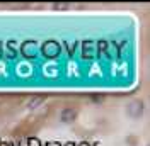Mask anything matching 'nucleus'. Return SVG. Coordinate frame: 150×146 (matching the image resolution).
Returning a JSON list of instances; mask_svg holds the SVG:
<instances>
[{
  "label": "nucleus",
  "mask_w": 150,
  "mask_h": 146,
  "mask_svg": "<svg viewBox=\"0 0 150 146\" xmlns=\"http://www.w3.org/2000/svg\"><path fill=\"white\" fill-rule=\"evenodd\" d=\"M74 119H75V110L74 109L62 110V121H63V122H70V121H74Z\"/></svg>",
  "instance_id": "f03ea898"
},
{
  "label": "nucleus",
  "mask_w": 150,
  "mask_h": 146,
  "mask_svg": "<svg viewBox=\"0 0 150 146\" xmlns=\"http://www.w3.org/2000/svg\"><path fill=\"white\" fill-rule=\"evenodd\" d=\"M0 146H10V143H5V141H0Z\"/></svg>",
  "instance_id": "20e7f679"
},
{
  "label": "nucleus",
  "mask_w": 150,
  "mask_h": 146,
  "mask_svg": "<svg viewBox=\"0 0 150 146\" xmlns=\"http://www.w3.org/2000/svg\"><path fill=\"white\" fill-rule=\"evenodd\" d=\"M28 143H29V146H41V143L38 139H29Z\"/></svg>",
  "instance_id": "7ed1b4c3"
},
{
  "label": "nucleus",
  "mask_w": 150,
  "mask_h": 146,
  "mask_svg": "<svg viewBox=\"0 0 150 146\" xmlns=\"http://www.w3.org/2000/svg\"><path fill=\"white\" fill-rule=\"evenodd\" d=\"M41 51L48 58H56V56L60 55V44L56 41H46L43 44V48H41Z\"/></svg>",
  "instance_id": "f257e3e1"
}]
</instances>
